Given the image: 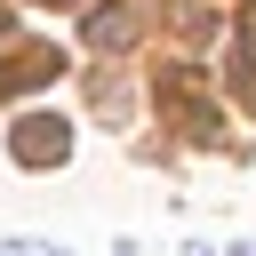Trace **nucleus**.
<instances>
[{
    "label": "nucleus",
    "mask_w": 256,
    "mask_h": 256,
    "mask_svg": "<svg viewBox=\"0 0 256 256\" xmlns=\"http://www.w3.org/2000/svg\"><path fill=\"white\" fill-rule=\"evenodd\" d=\"M8 152H16L24 168H56V160L72 152V128H64L56 112H24V120L8 128Z\"/></svg>",
    "instance_id": "obj_1"
},
{
    "label": "nucleus",
    "mask_w": 256,
    "mask_h": 256,
    "mask_svg": "<svg viewBox=\"0 0 256 256\" xmlns=\"http://www.w3.org/2000/svg\"><path fill=\"white\" fill-rule=\"evenodd\" d=\"M56 72H64V56H56L48 40H24V48H16L8 64H0V96H24V88H48Z\"/></svg>",
    "instance_id": "obj_2"
},
{
    "label": "nucleus",
    "mask_w": 256,
    "mask_h": 256,
    "mask_svg": "<svg viewBox=\"0 0 256 256\" xmlns=\"http://www.w3.org/2000/svg\"><path fill=\"white\" fill-rule=\"evenodd\" d=\"M160 104L176 112V128H184V136H216V104H208L184 72H160Z\"/></svg>",
    "instance_id": "obj_3"
},
{
    "label": "nucleus",
    "mask_w": 256,
    "mask_h": 256,
    "mask_svg": "<svg viewBox=\"0 0 256 256\" xmlns=\"http://www.w3.org/2000/svg\"><path fill=\"white\" fill-rule=\"evenodd\" d=\"M88 40H96V48H128V40H136V8H96V16H88Z\"/></svg>",
    "instance_id": "obj_4"
},
{
    "label": "nucleus",
    "mask_w": 256,
    "mask_h": 256,
    "mask_svg": "<svg viewBox=\"0 0 256 256\" xmlns=\"http://www.w3.org/2000/svg\"><path fill=\"white\" fill-rule=\"evenodd\" d=\"M0 40H8V0H0Z\"/></svg>",
    "instance_id": "obj_5"
}]
</instances>
